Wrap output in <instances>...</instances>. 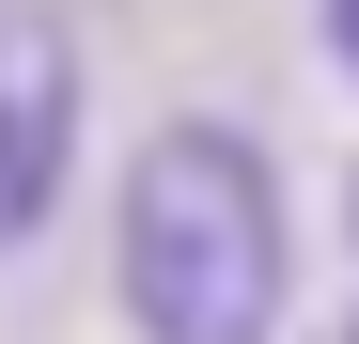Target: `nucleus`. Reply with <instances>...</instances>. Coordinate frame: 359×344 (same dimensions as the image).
<instances>
[{
    "label": "nucleus",
    "mask_w": 359,
    "mask_h": 344,
    "mask_svg": "<svg viewBox=\"0 0 359 344\" xmlns=\"http://www.w3.org/2000/svg\"><path fill=\"white\" fill-rule=\"evenodd\" d=\"M126 329L141 344H281L297 313V219L281 157L234 110H172L126 172Z\"/></svg>",
    "instance_id": "1"
},
{
    "label": "nucleus",
    "mask_w": 359,
    "mask_h": 344,
    "mask_svg": "<svg viewBox=\"0 0 359 344\" xmlns=\"http://www.w3.org/2000/svg\"><path fill=\"white\" fill-rule=\"evenodd\" d=\"M63 172H79V32L47 0H0V251L63 219Z\"/></svg>",
    "instance_id": "2"
},
{
    "label": "nucleus",
    "mask_w": 359,
    "mask_h": 344,
    "mask_svg": "<svg viewBox=\"0 0 359 344\" xmlns=\"http://www.w3.org/2000/svg\"><path fill=\"white\" fill-rule=\"evenodd\" d=\"M328 63H344V79H359V0H328Z\"/></svg>",
    "instance_id": "3"
},
{
    "label": "nucleus",
    "mask_w": 359,
    "mask_h": 344,
    "mask_svg": "<svg viewBox=\"0 0 359 344\" xmlns=\"http://www.w3.org/2000/svg\"><path fill=\"white\" fill-rule=\"evenodd\" d=\"M328 344H359V313H344V329H328Z\"/></svg>",
    "instance_id": "4"
},
{
    "label": "nucleus",
    "mask_w": 359,
    "mask_h": 344,
    "mask_svg": "<svg viewBox=\"0 0 359 344\" xmlns=\"http://www.w3.org/2000/svg\"><path fill=\"white\" fill-rule=\"evenodd\" d=\"M344 219H359V188H344Z\"/></svg>",
    "instance_id": "5"
}]
</instances>
